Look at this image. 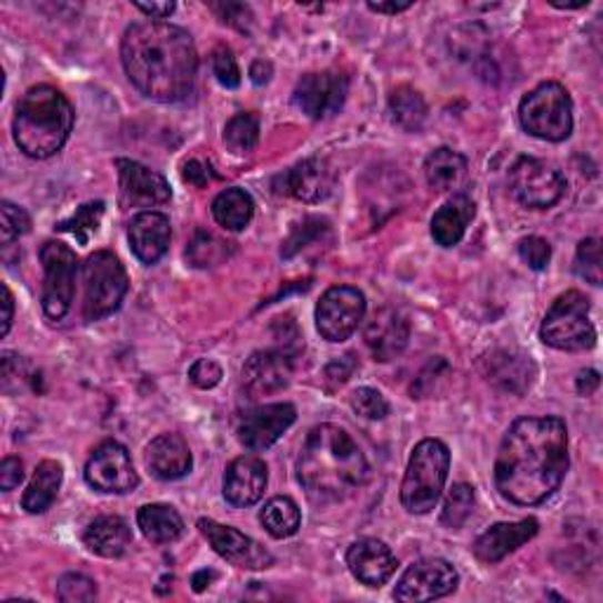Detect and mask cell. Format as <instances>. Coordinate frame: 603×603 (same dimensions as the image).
I'll list each match as a JSON object with an SVG mask.
<instances>
[{"instance_id": "obj_1", "label": "cell", "mask_w": 603, "mask_h": 603, "mask_svg": "<svg viewBox=\"0 0 603 603\" xmlns=\"http://www.w3.org/2000/svg\"><path fill=\"white\" fill-rule=\"evenodd\" d=\"M502 498L535 507L552 498L569 472V430L561 418H521L504 434L495 458Z\"/></svg>"}, {"instance_id": "obj_2", "label": "cell", "mask_w": 603, "mask_h": 603, "mask_svg": "<svg viewBox=\"0 0 603 603\" xmlns=\"http://www.w3.org/2000/svg\"><path fill=\"white\" fill-rule=\"evenodd\" d=\"M121 60L130 83L153 102H182L197 88L199 52L182 27L151 19L128 27Z\"/></svg>"}, {"instance_id": "obj_3", "label": "cell", "mask_w": 603, "mask_h": 603, "mask_svg": "<svg viewBox=\"0 0 603 603\" xmlns=\"http://www.w3.org/2000/svg\"><path fill=\"white\" fill-rule=\"evenodd\" d=\"M298 479L314 502H340L363 489L371 464L342 426L319 424L300 451Z\"/></svg>"}, {"instance_id": "obj_4", "label": "cell", "mask_w": 603, "mask_h": 603, "mask_svg": "<svg viewBox=\"0 0 603 603\" xmlns=\"http://www.w3.org/2000/svg\"><path fill=\"white\" fill-rule=\"evenodd\" d=\"M73 119L76 113L67 94L52 86H36L14 109V142L29 159L46 161L67 144Z\"/></svg>"}, {"instance_id": "obj_5", "label": "cell", "mask_w": 603, "mask_h": 603, "mask_svg": "<svg viewBox=\"0 0 603 603\" xmlns=\"http://www.w3.org/2000/svg\"><path fill=\"white\" fill-rule=\"evenodd\" d=\"M451 470L449 445L439 439L420 441L401 483V502L411 514H430L445 489Z\"/></svg>"}, {"instance_id": "obj_6", "label": "cell", "mask_w": 603, "mask_h": 603, "mask_svg": "<svg viewBox=\"0 0 603 603\" xmlns=\"http://www.w3.org/2000/svg\"><path fill=\"white\" fill-rule=\"evenodd\" d=\"M521 128L544 142H563L573 132V100L569 90L547 81L531 90L519 107Z\"/></svg>"}, {"instance_id": "obj_7", "label": "cell", "mask_w": 603, "mask_h": 603, "mask_svg": "<svg viewBox=\"0 0 603 603\" xmlns=\"http://www.w3.org/2000/svg\"><path fill=\"white\" fill-rule=\"evenodd\" d=\"M540 338L559 352L592 349L596 344V328L590 321V300L580 290L559 295L542 321Z\"/></svg>"}, {"instance_id": "obj_8", "label": "cell", "mask_w": 603, "mask_h": 603, "mask_svg": "<svg viewBox=\"0 0 603 603\" xmlns=\"http://www.w3.org/2000/svg\"><path fill=\"white\" fill-rule=\"evenodd\" d=\"M83 285L86 302L83 314L88 321H100L111 316L121 306L128 293V274L121 260L109 250H100L90 255L83 264Z\"/></svg>"}, {"instance_id": "obj_9", "label": "cell", "mask_w": 603, "mask_h": 603, "mask_svg": "<svg viewBox=\"0 0 603 603\" xmlns=\"http://www.w3.org/2000/svg\"><path fill=\"white\" fill-rule=\"evenodd\" d=\"M510 187L521 205L544 210L559 203L566 193V178L547 161L521 155L510 170Z\"/></svg>"}, {"instance_id": "obj_10", "label": "cell", "mask_w": 603, "mask_h": 603, "mask_svg": "<svg viewBox=\"0 0 603 603\" xmlns=\"http://www.w3.org/2000/svg\"><path fill=\"white\" fill-rule=\"evenodd\" d=\"M41 262L46 271L43 285V309L46 316L60 321L69 314L76 295V252L62 241H48L41 248Z\"/></svg>"}, {"instance_id": "obj_11", "label": "cell", "mask_w": 603, "mask_h": 603, "mask_svg": "<svg viewBox=\"0 0 603 603\" xmlns=\"http://www.w3.org/2000/svg\"><path fill=\"white\" fill-rule=\"evenodd\" d=\"M365 316V295L352 285H335L316 304V328L323 340L344 342L356 333Z\"/></svg>"}, {"instance_id": "obj_12", "label": "cell", "mask_w": 603, "mask_h": 603, "mask_svg": "<svg viewBox=\"0 0 603 603\" xmlns=\"http://www.w3.org/2000/svg\"><path fill=\"white\" fill-rule=\"evenodd\" d=\"M86 481L100 493L125 495L140 485L128 449L119 441H104L92 451L86 464Z\"/></svg>"}, {"instance_id": "obj_13", "label": "cell", "mask_w": 603, "mask_h": 603, "mask_svg": "<svg viewBox=\"0 0 603 603\" xmlns=\"http://www.w3.org/2000/svg\"><path fill=\"white\" fill-rule=\"evenodd\" d=\"M349 81L338 71L306 73L295 86L293 102L311 121H323L340 113L346 102Z\"/></svg>"}, {"instance_id": "obj_14", "label": "cell", "mask_w": 603, "mask_h": 603, "mask_svg": "<svg viewBox=\"0 0 603 603\" xmlns=\"http://www.w3.org/2000/svg\"><path fill=\"white\" fill-rule=\"evenodd\" d=\"M199 529L205 535V540L212 544L224 561L231 566L243 571H264L274 566V556L269 550H264L258 540L248 537L245 533L224 526L212 519H199Z\"/></svg>"}, {"instance_id": "obj_15", "label": "cell", "mask_w": 603, "mask_h": 603, "mask_svg": "<svg viewBox=\"0 0 603 603\" xmlns=\"http://www.w3.org/2000/svg\"><path fill=\"white\" fill-rule=\"evenodd\" d=\"M460 575L445 559H422L408 569L394 592L396 601H434L458 590Z\"/></svg>"}, {"instance_id": "obj_16", "label": "cell", "mask_w": 603, "mask_h": 603, "mask_svg": "<svg viewBox=\"0 0 603 603\" xmlns=\"http://www.w3.org/2000/svg\"><path fill=\"white\" fill-rule=\"evenodd\" d=\"M298 411L293 403H269L255 408L239 422V441L248 451H267L274 445L290 426L295 424Z\"/></svg>"}, {"instance_id": "obj_17", "label": "cell", "mask_w": 603, "mask_h": 603, "mask_svg": "<svg viewBox=\"0 0 603 603\" xmlns=\"http://www.w3.org/2000/svg\"><path fill=\"white\" fill-rule=\"evenodd\" d=\"M293 361L295 359L281 352V349L255 352L243 365V389L252 399L283 392L295 373Z\"/></svg>"}, {"instance_id": "obj_18", "label": "cell", "mask_w": 603, "mask_h": 603, "mask_svg": "<svg viewBox=\"0 0 603 603\" xmlns=\"http://www.w3.org/2000/svg\"><path fill=\"white\" fill-rule=\"evenodd\" d=\"M115 168H119V178H121L123 208H151V205H163L170 201L172 191L163 174L130 159H119L115 161Z\"/></svg>"}, {"instance_id": "obj_19", "label": "cell", "mask_w": 603, "mask_h": 603, "mask_svg": "<svg viewBox=\"0 0 603 603\" xmlns=\"http://www.w3.org/2000/svg\"><path fill=\"white\" fill-rule=\"evenodd\" d=\"M481 368L485 380L498 386L500 392L514 396L526 394L537 375L531 356L516 352V349H493L491 354L483 356Z\"/></svg>"}, {"instance_id": "obj_20", "label": "cell", "mask_w": 603, "mask_h": 603, "mask_svg": "<svg viewBox=\"0 0 603 603\" xmlns=\"http://www.w3.org/2000/svg\"><path fill=\"white\" fill-rule=\"evenodd\" d=\"M283 193L302 203H321L338 184V172L325 159H304L279 178Z\"/></svg>"}, {"instance_id": "obj_21", "label": "cell", "mask_w": 603, "mask_h": 603, "mask_svg": "<svg viewBox=\"0 0 603 603\" xmlns=\"http://www.w3.org/2000/svg\"><path fill=\"white\" fill-rule=\"evenodd\" d=\"M363 340L375 361L389 363L405 352L408 340H411V325L394 306H382L365 323Z\"/></svg>"}, {"instance_id": "obj_22", "label": "cell", "mask_w": 603, "mask_h": 603, "mask_svg": "<svg viewBox=\"0 0 603 603\" xmlns=\"http://www.w3.org/2000/svg\"><path fill=\"white\" fill-rule=\"evenodd\" d=\"M346 566L365 587H382L396 573L399 561L382 540H356L346 552Z\"/></svg>"}, {"instance_id": "obj_23", "label": "cell", "mask_w": 603, "mask_h": 603, "mask_svg": "<svg viewBox=\"0 0 603 603\" xmlns=\"http://www.w3.org/2000/svg\"><path fill=\"white\" fill-rule=\"evenodd\" d=\"M267 464L255 455H241L224 472V498L233 507H252L267 491Z\"/></svg>"}, {"instance_id": "obj_24", "label": "cell", "mask_w": 603, "mask_h": 603, "mask_svg": "<svg viewBox=\"0 0 603 603\" xmlns=\"http://www.w3.org/2000/svg\"><path fill=\"white\" fill-rule=\"evenodd\" d=\"M537 521L523 519L514 523H495L474 542V556L483 563H498L504 556H510L523 544L531 542L537 535Z\"/></svg>"}, {"instance_id": "obj_25", "label": "cell", "mask_w": 603, "mask_h": 603, "mask_svg": "<svg viewBox=\"0 0 603 603\" xmlns=\"http://www.w3.org/2000/svg\"><path fill=\"white\" fill-rule=\"evenodd\" d=\"M170 220L163 215V212H140L138 218L130 222L128 229V241L134 252V258L144 264H155L159 262L168 248H170Z\"/></svg>"}, {"instance_id": "obj_26", "label": "cell", "mask_w": 603, "mask_h": 603, "mask_svg": "<svg viewBox=\"0 0 603 603\" xmlns=\"http://www.w3.org/2000/svg\"><path fill=\"white\" fill-rule=\"evenodd\" d=\"M191 451L180 434H161L147 445V466L161 481H178L191 472Z\"/></svg>"}, {"instance_id": "obj_27", "label": "cell", "mask_w": 603, "mask_h": 603, "mask_svg": "<svg viewBox=\"0 0 603 603\" xmlns=\"http://www.w3.org/2000/svg\"><path fill=\"white\" fill-rule=\"evenodd\" d=\"M476 215V205L470 197H464V193H458L451 201H445L436 215L432 218V239L441 245V248H453L458 245L470 222Z\"/></svg>"}, {"instance_id": "obj_28", "label": "cell", "mask_w": 603, "mask_h": 603, "mask_svg": "<svg viewBox=\"0 0 603 603\" xmlns=\"http://www.w3.org/2000/svg\"><path fill=\"white\" fill-rule=\"evenodd\" d=\"M83 542L97 556L121 559L130 550L132 531L128 526V521L121 516H100L88 526Z\"/></svg>"}, {"instance_id": "obj_29", "label": "cell", "mask_w": 603, "mask_h": 603, "mask_svg": "<svg viewBox=\"0 0 603 603\" xmlns=\"http://www.w3.org/2000/svg\"><path fill=\"white\" fill-rule=\"evenodd\" d=\"M64 481V470L60 462L54 460H43L36 466L33 479L27 485L24 498H22V507L29 514H43L52 507V502L57 500V493L62 489Z\"/></svg>"}, {"instance_id": "obj_30", "label": "cell", "mask_w": 603, "mask_h": 603, "mask_svg": "<svg viewBox=\"0 0 603 603\" xmlns=\"http://www.w3.org/2000/svg\"><path fill=\"white\" fill-rule=\"evenodd\" d=\"M424 178L426 184H430L436 193L455 191L466 178V159L449 147H441L426 155Z\"/></svg>"}, {"instance_id": "obj_31", "label": "cell", "mask_w": 603, "mask_h": 603, "mask_svg": "<svg viewBox=\"0 0 603 603\" xmlns=\"http://www.w3.org/2000/svg\"><path fill=\"white\" fill-rule=\"evenodd\" d=\"M138 526L155 544H170L184 535V521L170 504H144L138 512Z\"/></svg>"}, {"instance_id": "obj_32", "label": "cell", "mask_w": 603, "mask_h": 603, "mask_svg": "<svg viewBox=\"0 0 603 603\" xmlns=\"http://www.w3.org/2000/svg\"><path fill=\"white\" fill-rule=\"evenodd\" d=\"M252 215H255V201L245 189H224L212 201V218L227 231H243L252 222Z\"/></svg>"}, {"instance_id": "obj_33", "label": "cell", "mask_w": 603, "mask_h": 603, "mask_svg": "<svg viewBox=\"0 0 603 603\" xmlns=\"http://www.w3.org/2000/svg\"><path fill=\"white\" fill-rule=\"evenodd\" d=\"M260 521L264 531L277 537V540H285L290 535H295L300 531V523H302V512L298 507L295 500H290L285 495H279V498H271L264 510L260 514Z\"/></svg>"}, {"instance_id": "obj_34", "label": "cell", "mask_w": 603, "mask_h": 603, "mask_svg": "<svg viewBox=\"0 0 603 603\" xmlns=\"http://www.w3.org/2000/svg\"><path fill=\"white\" fill-rule=\"evenodd\" d=\"M389 113L401 130L420 132L426 121V102L415 88L401 86L389 94Z\"/></svg>"}, {"instance_id": "obj_35", "label": "cell", "mask_w": 603, "mask_h": 603, "mask_svg": "<svg viewBox=\"0 0 603 603\" xmlns=\"http://www.w3.org/2000/svg\"><path fill=\"white\" fill-rule=\"evenodd\" d=\"M260 142V119L258 113L245 111L237 113L233 119L224 125V144L231 153H250Z\"/></svg>"}, {"instance_id": "obj_36", "label": "cell", "mask_w": 603, "mask_h": 603, "mask_svg": "<svg viewBox=\"0 0 603 603\" xmlns=\"http://www.w3.org/2000/svg\"><path fill=\"white\" fill-rule=\"evenodd\" d=\"M102 218H104V203L94 201V203H86L78 208L69 220L57 224V229L71 233V237H76V241L81 245H88V241L94 237L97 229H100Z\"/></svg>"}, {"instance_id": "obj_37", "label": "cell", "mask_w": 603, "mask_h": 603, "mask_svg": "<svg viewBox=\"0 0 603 603\" xmlns=\"http://www.w3.org/2000/svg\"><path fill=\"white\" fill-rule=\"evenodd\" d=\"M476 504V495L470 483H455L453 489L449 491V498H445L443 512H441V521L443 526L449 529H462L466 519L472 516Z\"/></svg>"}, {"instance_id": "obj_38", "label": "cell", "mask_w": 603, "mask_h": 603, "mask_svg": "<svg viewBox=\"0 0 603 603\" xmlns=\"http://www.w3.org/2000/svg\"><path fill=\"white\" fill-rule=\"evenodd\" d=\"M227 245L222 239H218L215 233L208 231H197V237L191 239L187 248V258L193 267L205 269V267H215L227 258Z\"/></svg>"}, {"instance_id": "obj_39", "label": "cell", "mask_w": 603, "mask_h": 603, "mask_svg": "<svg viewBox=\"0 0 603 603\" xmlns=\"http://www.w3.org/2000/svg\"><path fill=\"white\" fill-rule=\"evenodd\" d=\"M325 233H330V224L328 220L323 218H304L295 229L293 233H290L288 241L283 243L281 248V258L283 260H290L295 258L298 252H302L304 248H309L311 243H319Z\"/></svg>"}, {"instance_id": "obj_40", "label": "cell", "mask_w": 603, "mask_h": 603, "mask_svg": "<svg viewBox=\"0 0 603 603\" xmlns=\"http://www.w3.org/2000/svg\"><path fill=\"white\" fill-rule=\"evenodd\" d=\"M575 274L592 285H601L603 267H601V241L599 239L580 241L577 252H575Z\"/></svg>"}, {"instance_id": "obj_41", "label": "cell", "mask_w": 603, "mask_h": 603, "mask_svg": "<svg viewBox=\"0 0 603 603\" xmlns=\"http://www.w3.org/2000/svg\"><path fill=\"white\" fill-rule=\"evenodd\" d=\"M31 227V218L27 215L24 208H19L10 201L0 203V241L3 245H10L14 239L24 237Z\"/></svg>"}, {"instance_id": "obj_42", "label": "cell", "mask_w": 603, "mask_h": 603, "mask_svg": "<svg viewBox=\"0 0 603 603\" xmlns=\"http://www.w3.org/2000/svg\"><path fill=\"white\" fill-rule=\"evenodd\" d=\"M57 599L64 603H86L97 599V585L94 580L81 575V573H67L60 582H57Z\"/></svg>"}, {"instance_id": "obj_43", "label": "cell", "mask_w": 603, "mask_h": 603, "mask_svg": "<svg viewBox=\"0 0 603 603\" xmlns=\"http://www.w3.org/2000/svg\"><path fill=\"white\" fill-rule=\"evenodd\" d=\"M352 408L365 420H384L389 415L386 399L373 386H361L352 394Z\"/></svg>"}, {"instance_id": "obj_44", "label": "cell", "mask_w": 603, "mask_h": 603, "mask_svg": "<svg viewBox=\"0 0 603 603\" xmlns=\"http://www.w3.org/2000/svg\"><path fill=\"white\" fill-rule=\"evenodd\" d=\"M212 73H215L220 86L224 88L233 90L241 86V69L237 64V57H233V52L227 46H220L212 52Z\"/></svg>"}, {"instance_id": "obj_45", "label": "cell", "mask_w": 603, "mask_h": 603, "mask_svg": "<svg viewBox=\"0 0 603 603\" xmlns=\"http://www.w3.org/2000/svg\"><path fill=\"white\" fill-rule=\"evenodd\" d=\"M519 258L533 271H544L552 260V245L540 237H529L519 243Z\"/></svg>"}, {"instance_id": "obj_46", "label": "cell", "mask_w": 603, "mask_h": 603, "mask_svg": "<svg viewBox=\"0 0 603 603\" xmlns=\"http://www.w3.org/2000/svg\"><path fill=\"white\" fill-rule=\"evenodd\" d=\"M274 338L279 342L277 349H281V352H285L288 356H298L300 349H302V335H300V328L298 323L285 316V319H277L274 323Z\"/></svg>"}, {"instance_id": "obj_47", "label": "cell", "mask_w": 603, "mask_h": 603, "mask_svg": "<svg viewBox=\"0 0 603 603\" xmlns=\"http://www.w3.org/2000/svg\"><path fill=\"white\" fill-rule=\"evenodd\" d=\"M224 373H222V368L218 361H212V359H201L193 363L189 368V380L197 384L199 389H212V386H218L222 382Z\"/></svg>"}, {"instance_id": "obj_48", "label": "cell", "mask_w": 603, "mask_h": 603, "mask_svg": "<svg viewBox=\"0 0 603 603\" xmlns=\"http://www.w3.org/2000/svg\"><path fill=\"white\" fill-rule=\"evenodd\" d=\"M210 8L220 14L222 22H227L229 27L239 29V31H250L252 27V12L248 6L243 3H210Z\"/></svg>"}, {"instance_id": "obj_49", "label": "cell", "mask_w": 603, "mask_h": 603, "mask_svg": "<svg viewBox=\"0 0 603 603\" xmlns=\"http://www.w3.org/2000/svg\"><path fill=\"white\" fill-rule=\"evenodd\" d=\"M354 368H356V361L352 354H346L342 359H335V361H330L325 365V382L330 386H342L349 378H352L354 373Z\"/></svg>"}, {"instance_id": "obj_50", "label": "cell", "mask_w": 603, "mask_h": 603, "mask_svg": "<svg viewBox=\"0 0 603 603\" xmlns=\"http://www.w3.org/2000/svg\"><path fill=\"white\" fill-rule=\"evenodd\" d=\"M24 479V462L19 458H6L3 464H0V489L6 493L17 489Z\"/></svg>"}, {"instance_id": "obj_51", "label": "cell", "mask_w": 603, "mask_h": 603, "mask_svg": "<svg viewBox=\"0 0 603 603\" xmlns=\"http://www.w3.org/2000/svg\"><path fill=\"white\" fill-rule=\"evenodd\" d=\"M182 178H184V182H189V184H193V187H205V184H210L212 178H215V174H212L210 165H205V163L199 161V159H193V161L184 163Z\"/></svg>"}, {"instance_id": "obj_52", "label": "cell", "mask_w": 603, "mask_h": 603, "mask_svg": "<svg viewBox=\"0 0 603 603\" xmlns=\"http://www.w3.org/2000/svg\"><path fill=\"white\" fill-rule=\"evenodd\" d=\"M134 8H138L140 12H144L151 22H165V19L178 10V6L174 3H134Z\"/></svg>"}, {"instance_id": "obj_53", "label": "cell", "mask_w": 603, "mask_h": 603, "mask_svg": "<svg viewBox=\"0 0 603 603\" xmlns=\"http://www.w3.org/2000/svg\"><path fill=\"white\" fill-rule=\"evenodd\" d=\"M599 384H601V378L596 371H582L575 380V389L580 396H592L599 389Z\"/></svg>"}, {"instance_id": "obj_54", "label": "cell", "mask_w": 603, "mask_h": 603, "mask_svg": "<svg viewBox=\"0 0 603 603\" xmlns=\"http://www.w3.org/2000/svg\"><path fill=\"white\" fill-rule=\"evenodd\" d=\"M271 73H274V67H271V62L258 60V62H252V67H250V81L255 86H264L271 81Z\"/></svg>"}, {"instance_id": "obj_55", "label": "cell", "mask_w": 603, "mask_h": 603, "mask_svg": "<svg viewBox=\"0 0 603 603\" xmlns=\"http://www.w3.org/2000/svg\"><path fill=\"white\" fill-rule=\"evenodd\" d=\"M12 319H14V300H12L8 283H3V335L10 333Z\"/></svg>"}, {"instance_id": "obj_56", "label": "cell", "mask_w": 603, "mask_h": 603, "mask_svg": "<svg viewBox=\"0 0 603 603\" xmlns=\"http://www.w3.org/2000/svg\"><path fill=\"white\" fill-rule=\"evenodd\" d=\"M413 3H396V0H392V3H368V10H373L378 14H399V12H405L411 10Z\"/></svg>"}, {"instance_id": "obj_57", "label": "cell", "mask_w": 603, "mask_h": 603, "mask_svg": "<svg viewBox=\"0 0 603 603\" xmlns=\"http://www.w3.org/2000/svg\"><path fill=\"white\" fill-rule=\"evenodd\" d=\"M212 577H215V573H212V571H201V573L193 575L191 585H193V590H197V592H203L210 585Z\"/></svg>"}, {"instance_id": "obj_58", "label": "cell", "mask_w": 603, "mask_h": 603, "mask_svg": "<svg viewBox=\"0 0 603 603\" xmlns=\"http://www.w3.org/2000/svg\"><path fill=\"white\" fill-rule=\"evenodd\" d=\"M552 6L561 10H577V8H587L590 0H580V3H552Z\"/></svg>"}]
</instances>
